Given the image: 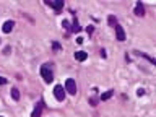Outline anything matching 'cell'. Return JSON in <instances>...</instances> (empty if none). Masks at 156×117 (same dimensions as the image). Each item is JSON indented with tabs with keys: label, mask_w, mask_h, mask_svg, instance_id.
Returning a JSON list of instances; mask_svg holds the SVG:
<instances>
[{
	"label": "cell",
	"mask_w": 156,
	"mask_h": 117,
	"mask_svg": "<svg viewBox=\"0 0 156 117\" xmlns=\"http://www.w3.org/2000/svg\"><path fill=\"white\" fill-rule=\"evenodd\" d=\"M41 75H42L44 81L46 83H51L54 80V73H52V68L49 65H42L41 67Z\"/></svg>",
	"instance_id": "obj_1"
},
{
	"label": "cell",
	"mask_w": 156,
	"mask_h": 117,
	"mask_svg": "<svg viewBox=\"0 0 156 117\" xmlns=\"http://www.w3.org/2000/svg\"><path fill=\"white\" fill-rule=\"evenodd\" d=\"M63 90H65L67 93H70V94H77V83H75L73 78H68V80L65 81Z\"/></svg>",
	"instance_id": "obj_2"
},
{
	"label": "cell",
	"mask_w": 156,
	"mask_h": 117,
	"mask_svg": "<svg viewBox=\"0 0 156 117\" xmlns=\"http://www.w3.org/2000/svg\"><path fill=\"white\" fill-rule=\"evenodd\" d=\"M54 96H55L57 101H63V99H65V90H63L62 85H57L54 88Z\"/></svg>",
	"instance_id": "obj_3"
},
{
	"label": "cell",
	"mask_w": 156,
	"mask_h": 117,
	"mask_svg": "<svg viewBox=\"0 0 156 117\" xmlns=\"http://www.w3.org/2000/svg\"><path fill=\"white\" fill-rule=\"evenodd\" d=\"M46 3L49 5V7H51V8H54L55 12H60V10H62V8H63V5H65V3H63V2H62V0H47Z\"/></svg>",
	"instance_id": "obj_4"
},
{
	"label": "cell",
	"mask_w": 156,
	"mask_h": 117,
	"mask_svg": "<svg viewBox=\"0 0 156 117\" xmlns=\"http://www.w3.org/2000/svg\"><path fill=\"white\" fill-rule=\"evenodd\" d=\"M114 28H116L117 39H119V41H125V31H124V28H122L120 24H117V26H114Z\"/></svg>",
	"instance_id": "obj_5"
},
{
	"label": "cell",
	"mask_w": 156,
	"mask_h": 117,
	"mask_svg": "<svg viewBox=\"0 0 156 117\" xmlns=\"http://www.w3.org/2000/svg\"><path fill=\"white\" fill-rule=\"evenodd\" d=\"M13 26H15V23H13L12 20H8V21H5L3 23V26H2V31L3 33H10L13 29Z\"/></svg>",
	"instance_id": "obj_6"
},
{
	"label": "cell",
	"mask_w": 156,
	"mask_h": 117,
	"mask_svg": "<svg viewBox=\"0 0 156 117\" xmlns=\"http://www.w3.org/2000/svg\"><path fill=\"white\" fill-rule=\"evenodd\" d=\"M75 58H77L78 62H85L86 58H88V54L85 51H78V52H75Z\"/></svg>",
	"instance_id": "obj_7"
},
{
	"label": "cell",
	"mask_w": 156,
	"mask_h": 117,
	"mask_svg": "<svg viewBox=\"0 0 156 117\" xmlns=\"http://www.w3.org/2000/svg\"><path fill=\"white\" fill-rule=\"evenodd\" d=\"M135 15H136V16H143V15H145V5L141 3V2H138V3H136V7H135Z\"/></svg>",
	"instance_id": "obj_8"
},
{
	"label": "cell",
	"mask_w": 156,
	"mask_h": 117,
	"mask_svg": "<svg viewBox=\"0 0 156 117\" xmlns=\"http://www.w3.org/2000/svg\"><path fill=\"white\" fill-rule=\"evenodd\" d=\"M41 114H42V104L39 102V104H36V107H34V111H33L31 117H41Z\"/></svg>",
	"instance_id": "obj_9"
},
{
	"label": "cell",
	"mask_w": 156,
	"mask_h": 117,
	"mask_svg": "<svg viewBox=\"0 0 156 117\" xmlns=\"http://www.w3.org/2000/svg\"><path fill=\"white\" fill-rule=\"evenodd\" d=\"M114 96V91L109 90V91H106V93L101 94V101H107V99H111V98Z\"/></svg>",
	"instance_id": "obj_10"
},
{
	"label": "cell",
	"mask_w": 156,
	"mask_h": 117,
	"mask_svg": "<svg viewBox=\"0 0 156 117\" xmlns=\"http://www.w3.org/2000/svg\"><path fill=\"white\" fill-rule=\"evenodd\" d=\"M107 23H109L111 26H117V24H119V23H117V18H116L114 15H109V18H107Z\"/></svg>",
	"instance_id": "obj_11"
},
{
	"label": "cell",
	"mask_w": 156,
	"mask_h": 117,
	"mask_svg": "<svg viewBox=\"0 0 156 117\" xmlns=\"http://www.w3.org/2000/svg\"><path fill=\"white\" fill-rule=\"evenodd\" d=\"M12 98H13V101H18V99H20V91H18V88H12Z\"/></svg>",
	"instance_id": "obj_12"
},
{
	"label": "cell",
	"mask_w": 156,
	"mask_h": 117,
	"mask_svg": "<svg viewBox=\"0 0 156 117\" xmlns=\"http://www.w3.org/2000/svg\"><path fill=\"white\" fill-rule=\"evenodd\" d=\"M72 31H75V33H78V31H80V24H78V21H77V20L73 21V26H72Z\"/></svg>",
	"instance_id": "obj_13"
},
{
	"label": "cell",
	"mask_w": 156,
	"mask_h": 117,
	"mask_svg": "<svg viewBox=\"0 0 156 117\" xmlns=\"http://www.w3.org/2000/svg\"><path fill=\"white\" fill-rule=\"evenodd\" d=\"M62 26H63V28H67V29H68V28H70V21H68V20H63Z\"/></svg>",
	"instance_id": "obj_14"
},
{
	"label": "cell",
	"mask_w": 156,
	"mask_h": 117,
	"mask_svg": "<svg viewBox=\"0 0 156 117\" xmlns=\"http://www.w3.org/2000/svg\"><path fill=\"white\" fill-rule=\"evenodd\" d=\"M7 83H8L7 78H2V77H0V85H7Z\"/></svg>",
	"instance_id": "obj_15"
},
{
	"label": "cell",
	"mask_w": 156,
	"mask_h": 117,
	"mask_svg": "<svg viewBox=\"0 0 156 117\" xmlns=\"http://www.w3.org/2000/svg\"><path fill=\"white\" fill-rule=\"evenodd\" d=\"M90 102H91L93 106H96V104H98V99H96V98H91V101H90Z\"/></svg>",
	"instance_id": "obj_16"
},
{
	"label": "cell",
	"mask_w": 156,
	"mask_h": 117,
	"mask_svg": "<svg viewBox=\"0 0 156 117\" xmlns=\"http://www.w3.org/2000/svg\"><path fill=\"white\" fill-rule=\"evenodd\" d=\"M54 49H55V51H58V49H60V44H58V42H54Z\"/></svg>",
	"instance_id": "obj_17"
},
{
	"label": "cell",
	"mask_w": 156,
	"mask_h": 117,
	"mask_svg": "<svg viewBox=\"0 0 156 117\" xmlns=\"http://www.w3.org/2000/svg\"><path fill=\"white\" fill-rule=\"evenodd\" d=\"M86 31H88V33H93L94 28H93V26H88V28H86Z\"/></svg>",
	"instance_id": "obj_18"
},
{
	"label": "cell",
	"mask_w": 156,
	"mask_h": 117,
	"mask_svg": "<svg viewBox=\"0 0 156 117\" xmlns=\"http://www.w3.org/2000/svg\"><path fill=\"white\" fill-rule=\"evenodd\" d=\"M136 94H138V96H141V94H145V91H143V90H138V91H136Z\"/></svg>",
	"instance_id": "obj_19"
},
{
	"label": "cell",
	"mask_w": 156,
	"mask_h": 117,
	"mask_svg": "<svg viewBox=\"0 0 156 117\" xmlns=\"http://www.w3.org/2000/svg\"><path fill=\"white\" fill-rule=\"evenodd\" d=\"M0 117H2V116H0Z\"/></svg>",
	"instance_id": "obj_20"
}]
</instances>
